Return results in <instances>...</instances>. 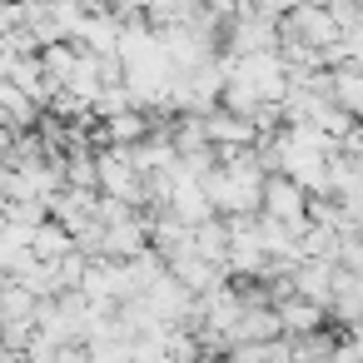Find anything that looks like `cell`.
I'll return each mask as SVG.
<instances>
[{
	"label": "cell",
	"instance_id": "obj_1",
	"mask_svg": "<svg viewBox=\"0 0 363 363\" xmlns=\"http://www.w3.org/2000/svg\"><path fill=\"white\" fill-rule=\"evenodd\" d=\"M140 303L160 318V323H184V313H189V303H194V294L169 274V269H160L145 289H140Z\"/></svg>",
	"mask_w": 363,
	"mask_h": 363
},
{
	"label": "cell",
	"instance_id": "obj_2",
	"mask_svg": "<svg viewBox=\"0 0 363 363\" xmlns=\"http://www.w3.org/2000/svg\"><path fill=\"white\" fill-rule=\"evenodd\" d=\"M303 189L289 179V174H264V184H259V214H269V219H284V224H303Z\"/></svg>",
	"mask_w": 363,
	"mask_h": 363
},
{
	"label": "cell",
	"instance_id": "obj_3",
	"mask_svg": "<svg viewBox=\"0 0 363 363\" xmlns=\"http://www.w3.org/2000/svg\"><path fill=\"white\" fill-rule=\"evenodd\" d=\"M140 249H150V229H145L140 209L100 229V259H135Z\"/></svg>",
	"mask_w": 363,
	"mask_h": 363
},
{
	"label": "cell",
	"instance_id": "obj_4",
	"mask_svg": "<svg viewBox=\"0 0 363 363\" xmlns=\"http://www.w3.org/2000/svg\"><path fill=\"white\" fill-rule=\"evenodd\" d=\"M164 269L189 289V294H209L214 284H224L229 274H224V264H214V259H204V254H194V249H179L174 259H164Z\"/></svg>",
	"mask_w": 363,
	"mask_h": 363
},
{
	"label": "cell",
	"instance_id": "obj_5",
	"mask_svg": "<svg viewBox=\"0 0 363 363\" xmlns=\"http://www.w3.org/2000/svg\"><path fill=\"white\" fill-rule=\"evenodd\" d=\"M279 333L284 328H279L274 303H249V308H239V318L229 328V343H264V338H279Z\"/></svg>",
	"mask_w": 363,
	"mask_h": 363
},
{
	"label": "cell",
	"instance_id": "obj_6",
	"mask_svg": "<svg viewBox=\"0 0 363 363\" xmlns=\"http://www.w3.org/2000/svg\"><path fill=\"white\" fill-rule=\"evenodd\" d=\"M204 135L209 145H254V125L249 115H234V110H204Z\"/></svg>",
	"mask_w": 363,
	"mask_h": 363
},
{
	"label": "cell",
	"instance_id": "obj_7",
	"mask_svg": "<svg viewBox=\"0 0 363 363\" xmlns=\"http://www.w3.org/2000/svg\"><path fill=\"white\" fill-rule=\"evenodd\" d=\"M274 313H279L284 338H294V333H313V328H323V323H328V318H323V308H318V303H308V298H298V294L279 298V303H274Z\"/></svg>",
	"mask_w": 363,
	"mask_h": 363
},
{
	"label": "cell",
	"instance_id": "obj_8",
	"mask_svg": "<svg viewBox=\"0 0 363 363\" xmlns=\"http://www.w3.org/2000/svg\"><path fill=\"white\" fill-rule=\"evenodd\" d=\"M145 135H150V115L135 110V105L120 110V115H105V120H100V140H105V145H140Z\"/></svg>",
	"mask_w": 363,
	"mask_h": 363
},
{
	"label": "cell",
	"instance_id": "obj_9",
	"mask_svg": "<svg viewBox=\"0 0 363 363\" xmlns=\"http://www.w3.org/2000/svg\"><path fill=\"white\" fill-rule=\"evenodd\" d=\"M35 120H40V105L26 90H16L11 80H0V125L6 130H30Z\"/></svg>",
	"mask_w": 363,
	"mask_h": 363
},
{
	"label": "cell",
	"instance_id": "obj_10",
	"mask_svg": "<svg viewBox=\"0 0 363 363\" xmlns=\"http://www.w3.org/2000/svg\"><path fill=\"white\" fill-rule=\"evenodd\" d=\"M328 100H333L343 115H358V110H363V80H358V70H353V65L328 70Z\"/></svg>",
	"mask_w": 363,
	"mask_h": 363
},
{
	"label": "cell",
	"instance_id": "obj_11",
	"mask_svg": "<svg viewBox=\"0 0 363 363\" xmlns=\"http://www.w3.org/2000/svg\"><path fill=\"white\" fill-rule=\"evenodd\" d=\"M65 249H70V229H60V224L45 214V219L30 229V259H40V264H55Z\"/></svg>",
	"mask_w": 363,
	"mask_h": 363
},
{
	"label": "cell",
	"instance_id": "obj_12",
	"mask_svg": "<svg viewBox=\"0 0 363 363\" xmlns=\"http://www.w3.org/2000/svg\"><path fill=\"white\" fill-rule=\"evenodd\" d=\"M85 358L90 363H130V343L115 333H95V338H85Z\"/></svg>",
	"mask_w": 363,
	"mask_h": 363
},
{
	"label": "cell",
	"instance_id": "obj_13",
	"mask_svg": "<svg viewBox=\"0 0 363 363\" xmlns=\"http://www.w3.org/2000/svg\"><path fill=\"white\" fill-rule=\"evenodd\" d=\"M199 353V338H194V328H184V323H169L164 328V358L169 363H189Z\"/></svg>",
	"mask_w": 363,
	"mask_h": 363
},
{
	"label": "cell",
	"instance_id": "obj_14",
	"mask_svg": "<svg viewBox=\"0 0 363 363\" xmlns=\"http://www.w3.org/2000/svg\"><path fill=\"white\" fill-rule=\"evenodd\" d=\"M30 338H35V323H30V313H26V318H0V348H11V353H26V348H30Z\"/></svg>",
	"mask_w": 363,
	"mask_h": 363
},
{
	"label": "cell",
	"instance_id": "obj_15",
	"mask_svg": "<svg viewBox=\"0 0 363 363\" xmlns=\"http://www.w3.org/2000/svg\"><path fill=\"white\" fill-rule=\"evenodd\" d=\"M50 363H90V358H85V343H60L50 353Z\"/></svg>",
	"mask_w": 363,
	"mask_h": 363
}]
</instances>
